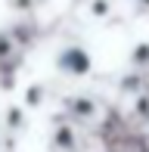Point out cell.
Listing matches in <instances>:
<instances>
[{"mask_svg":"<svg viewBox=\"0 0 149 152\" xmlns=\"http://www.w3.org/2000/svg\"><path fill=\"white\" fill-rule=\"evenodd\" d=\"M106 115L103 102L96 99V96H65L62 99V118H69L72 124H78V127H90V124H96L99 118Z\"/></svg>","mask_w":149,"mask_h":152,"instance_id":"cell-1","label":"cell"},{"mask_svg":"<svg viewBox=\"0 0 149 152\" xmlns=\"http://www.w3.org/2000/svg\"><path fill=\"white\" fill-rule=\"evenodd\" d=\"M53 65H56V72H62L65 78H87V75L93 72V56L81 44H69V47H62V50L56 53Z\"/></svg>","mask_w":149,"mask_h":152,"instance_id":"cell-2","label":"cell"},{"mask_svg":"<svg viewBox=\"0 0 149 152\" xmlns=\"http://www.w3.org/2000/svg\"><path fill=\"white\" fill-rule=\"evenodd\" d=\"M50 152H84V137H81L78 124L59 115L50 130Z\"/></svg>","mask_w":149,"mask_h":152,"instance_id":"cell-3","label":"cell"},{"mask_svg":"<svg viewBox=\"0 0 149 152\" xmlns=\"http://www.w3.org/2000/svg\"><path fill=\"white\" fill-rule=\"evenodd\" d=\"M25 124H28V115H25V106H6L3 109V137H16L25 130Z\"/></svg>","mask_w":149,"mask_h":152,"instance_id":"cell-4","label":"cell"},{"mask_svg":"<svg viewBox=\"0 0 149 152\" xmlns=\"http://www.w3.org/2000/svg\"><path fill=\"white\" fill-rule=\"evenodd\" d=\"M118 90L124 93L127 99H134V96L146 93V90H149V75H143V72H134V68H131V75H124V78L118 81Z\"/></svg>","mask_w":149,"mask_h":152,"instance_id":"cell-5","label":"cell"},{"mask_svg":"<svg viewBox=\"0 0 149 152\" xmlns=\"http://www.w3.org/2000/svg\"><path fill=\"white\" fill-rule=\"evenodd\" d=\"M131 118L137 121V124H143V127L149 124V90L131 99Z\"/></svg>","mask_w":149,"mask_h":152,"instance_id":"cell-6","label":"cell"},{"mask_svg":"<svg viewBox=\"0 0 149 152\" xmlns=\"http://www.w3.org/2000/svg\"><path fill=\"white\" fill-rule=\"evenodd\" d=\"M131 68L134 72H143V75H149V40H143V44H137L131 50Z\"/></svg>","mask_w":149,"mask_h":152,"instance_id":"cell-7","label":"cell"},{"mask_svg":"<svg viewBox=\"0 0 149 152\" xmlns=\"http://www.w3.org/2000/svg\"><path fill=\"white\" fill-rule=\"evenodd\" d=\"M47 99V84H28L25 90V109H37Z\"/></svg>","mask_w":149,"mask_h":152,"instance_id":"cell-8","label":"cell"},{"mask_svg":"<svg viewBox=\"0 0 149 152\" xmlns=\"http://www.w3.org/2000/svg\"><path fill=\"white\" fill-rule=\"evenodd\" d=\"M112 16V0H90V19H109Z\"/></svg>","mask_w":149,"mask_h":152,"instance_id":"cell-9","label":"cell"},{"mask_svg":"<svg viewBox=\"0 0 149 152\" xmlns=\"http://www.w3.org/2000/svg\"><path fill=\"white\" fill-rule=\"evenodd\" d=\"M40 3H44V0H12V10H19V12H28V16H31V12H34Z\"/></svg>","mask_w":149,"mask_h":152,"instance_id":"cell-10","label":"cell"},{"mask_svg":"<svg viewBox=\"0 0 149 152\" xmlns=\"http://www.w3.org/2000/svg\"><path fill=\"white\" fill-rule=\"evenodd\" d=\"M140 3V10H149V0H137Z\"/></svg>","mask_w":149,"mask_h":152,"instance_id":"cell-11","label":"cell"},{"mask_svg":"<svg viewBox=\"0 0 149 152\" xmlns=\"http://www.w3.org/2000/svg\"><path fill=\"white\" fill-rule=\"evenodd\" d=\"M3 140H6V137H3V130H0V146H3Z\"/></svg>","mask_w":149,"mask_h":152,"instance_id":"cell-12","label":"cell"}]
</instances>
